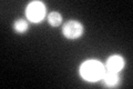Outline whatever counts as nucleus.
Segmentation results:
<instances>
[{
	"mask_svg": "<svg viewBox=\"0 0 133 89\" xmlns=\"http://www.w3.org/2000/svg\"><path fill=\"white\" fill-rule=\"evenodd\" d=\"M12 28H14V30L17 33H24L29 30V22H28V20L23 18H18L14 21Z\"/></svg>",
	"mask_w": 133,
	"mask_h": 89,
	"instance_id": "nucleus-6",
	"label": "nucleus"
},
{
	"mask_svg": "<svg viewBox=\"0 0 133 89\" xmlns=\"http://www.w3.org/2000/svg\"><path fill=\"white\" fill-rule=\"evenodd\" d=\"M102 86L105 88H115L120 85V74L114 71L105 70L101 78Z\"/></svg>",
	"mask_w": 133,
	"mask_h": 89,
	"instance_id": "nucleus-5",
	"label": "nucleus"
},
{
	"mask_svg": "<svg viewBox=\"0 0 133 89\" xmlns=\"http://www.w3.org/2000/svg\"><path fill=\"white\" fill-rule=\"evenodd\" d=\"M124 66H125L124 58L122 56H120V55H112V56H110L107 59V61L104 63L105 70L114 71V73H119V74L124 68Z\"/></svg>",
	"mask_w": 133,
	"mask_h": 89,
	"instance_id": "nucleus-4",
	"label": "nucleus"
},
{
	"mask_svg": "<svg viewBox=\"0 0 133 89\" xmlns=\"http://www.w3.org/2000/svg\"><path fill=\"white\" fill-rule=\"evenodd\" d=\"M84 32V26L79 20H68L62 26V35L69 40H76L81 38Z\"/></svg>",
	"mask_w": 133,
	"mask_h": 89,
	"instance_id": "nucleus-3",
	"label": "nucleus"
},
{
	"mask_svg": "<svg viewBox=\"0 0 133 89\" xmlns=\"http://www.w3.org/2000/svg\"><path fill=\"white\" fill-rule=\"evenodd\" d=\"M48 22L52 28H57L60 27L62 25V16L60 12L58 11H51L50 14L47 16Z\"/></svg>",
	"mask_w": 133,
	"mask_h": 89,
	"instance_id": "nucleus-7",
	"label": "nucleus"
},
{
	"mask_svg": "<svg viewBox=\"0 0 133 89\" xmlns=\"http://www.w3.org/2000/svg\"><path fill=\"white\" fill-rule=\"evenodd\" d=\"M47 15V8L42 1H32L26 8V18L33 23L42 21Z\"/></svg>",
	"mask_w": 133,
	"mask_h": 89,
	"instance_id": "nucleus-2",
	"label": "nucleus"
},
{
	"mask_svg": "<svg viewBox=\"0 0 133 89\" xmlns=\"http://www.w3.org/2000/svg\"><path fill=\"white\" fill-rule=\"evenodd\" d=\"M104 71V65L99 60H85L79 68L81 78L88 82H95L101 80Z\"/></svg>",
	"mask_w": 133,
	"mask_h": 89,
	"instance_id": "nucleus-1",
	"label": "nucleus"
}]
</instances>
